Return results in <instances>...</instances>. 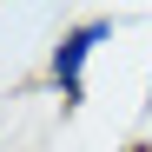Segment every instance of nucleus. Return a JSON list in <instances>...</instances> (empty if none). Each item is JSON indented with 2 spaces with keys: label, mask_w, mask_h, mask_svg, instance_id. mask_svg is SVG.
<instances>
[{
  "label": "nucleus",
  "mask_w": 152,
  "mask_h": 152,
  "mask_svg": "<svg viewBox=\"0 0 152 152\" xmlns=\"http://www.w3.org/2000/svg\"><path fill=\"white\" fill-rule=\"evenodd\" d=\"M126 152H152V139H132V145H126Z\"/></svg>",
  "instance_id": "3"
},
{
  "label": "nucleus",
  "mask_w": 152,
  "mask_h": 152,
  "mask_svg": "<svg viewBox=\"0 0 152 152\" xmlns=\"http://www.w3.org/2000/svg\"><path fill=\"white\" fill-rule=\"evenodd\" d=\"M106 40H113V20L86 13V20H73V27H60V40L46 46V86H53V99L66 113L86 106V73H93L99 53H106Z\"/></svg>",
  "instance_id": "1"
},
{
  "label": "nucleus",
  "mask_w": 152,
  "mask_h": 152,
  "mask_svg": "<svg viewBox=\"0 0 152 152\" xmlns=\"http://www.w3.org/2000/svg\"><path fill=\"white\" fill-rule=\"evenodd\" d=\"M145 106H152V60H145Z\"/></svg>",
  "instance_id": "2"
}]
</instances>
